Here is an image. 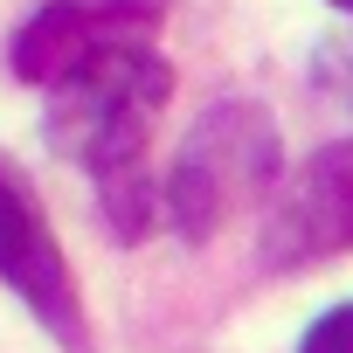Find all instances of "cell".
<instances>
[{
	"instance_id": "1",
	"label": "cell",
	"mask_w": 353,
	"mask_h": 353,
	"mask_svg": "<svg viewBox=\"0 0 353 353\" xmlns=\"http://www.w3.org/2000/svg\"><path fill=\"white\" fill-rule=\"evenodd\" d=\"M49 90H56V118H49L56 145L77 152V159H90L104 173V166L139 159V145L152 132V111L166 104L173 77H166V63L152 49L118 42V49H97L90 63H77Z\"/></svg>"
},
{
	"instance_id": "6",
	"label": "cell",
	"mask_w": 353,
	"mask_h": 353,
	"mask_svg": "<svg viewBox=\"0 0 353 353\" xmlns=\"http://www.w3.org/2000/svg\"><path fill=\"white\" fill-rule=\"evenodd\" d=\"M97 188H104V208H111L118 236H145V222H152V188H145L139 159H125V166H104V173H97Z\"/></svg>"
},
{
	"instance_id": "2",
	"label": "cell",
	"mask_w": 353,
	"mask_h": 353,
	"mask_svg": "<svg viewBox=\"0 0 353 353\" xmlns=\"http://www.w3.org/2000/svg\"><path fill=\"white\" fill-rule=\"evenodd\" d=\"M277 173V132L256 104H222L194 125V139L181 145V159H173V181H166V201H173V222H181V236H215V222L263 194Z\"/></svg>"
},
{
	"instance_id": "5",
	"label": "cell",
	"mask_w": 353,
	"mask_h": 353,
	"mask_svg": "<svg viewBox=\"0 0 353 353\" xmlns=\"http://www.w3.org/2000/svg\"><path fill=\"white\" fill-rule=\"evenodd\" d=\"M145 21H152V8H139V0H49L14 35V77L21 83H63L77 63L132 42Z\"/></svg>"
},
{
	"instance_id": "7",
	"label": "cell",
	"mask_w": 353,
	"mask_h": 353,
	"mask_svg": "<svg viewBox=\"0 0 353 353\" xmlns=\"http://www.w3.org/2000/svg\"><path fill=\"white\" fill-rule=\"evenodd\" d=\"M298 353H353V305H339V312L312 319V332L298 339Z\"/></svg>"
},
{
	"instance_id": "8",
	"label": "cell",
	"mask_w": 353,
	"mask_h": 353,
	"mask_svg": "<svg viewBox=\"0 0 353 353\" xmlns=\"http://www.w3.org/2000/svg\"><path fill=\"white\" fill-rule=\"evenodd\" d=\"M332 8H353V0H332Z\"/></svg>"
},
{
	"instance_id": "4",
	"label": "cell",
	"mask_w": 353,
	"mask_h": 353,
	"mask_svg": "<svg viewBox=\"0 0 353 353\" xmlns=\"http://www.w3.org/2000/svg\"><path fill=\"white\" fill-rule=\"evenodd\" d=\"M0 277H8L49 325L63 346L83 353V312H77V284H70V263L56 250V229L35 201V188L0 159Z\"/></svg>"
},
{
	"instance_id": "3",
	"label": "cell",
	"mask_w": 353,
	"mask_h": 353,
	"mask_svg": "<svg viewBox=\"0 0 353 353\" xmlns=\"http://www.w3.org/2000/svg\"><path fill=\"white\" fill-rule=\"evenodd\" d=\"M332 250H353V139L312 152L284 201L270 208V229H263V263L270 270H291V263H319Z\"/></svg>"
}]
</instances>
